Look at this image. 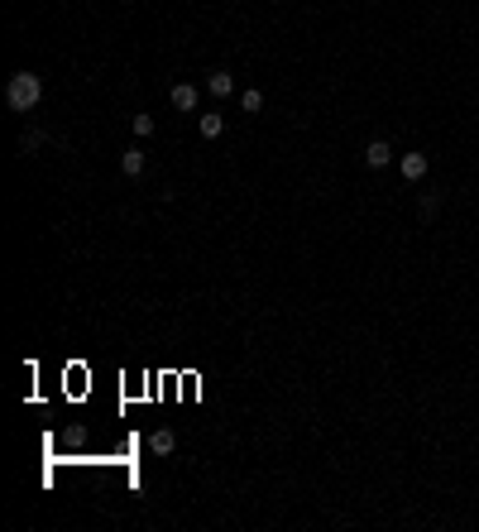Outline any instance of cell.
<instances>
[{"mask_svg":"<svg viewBox=\"0 0 479 532\" xmlns=\"http://www.w3.org/2000/svg\"><path fill=\"white\" fill-rule=\"evenodd\" d=\"M39 101H44V77H34V72H15V77L5 82V106L15 110V115L39 110Z\"/></svg>","mask_w":479,"mask_h":532,"instance_id":"1","label":"cell"},{"mask_svg":"<svg viewBox=\"0 0 479 532\" xmlns=\"http://www.w3.org/2000/svg\"><path fill=\"white\" fill-rule=\"evenodd\" d=\"M398 173L407 183H422L426 173H431V159H426V154H398Z\"/></svg>","mask_w":479,"mask_h":532,"instance_id":"2","label":"cell"},{"mask_svg":"<svg viewBox=\"0 0 479 532\" xmlns=\"http://www.w3.org/2000/svg\"><path fill=\"white\" fill-rule=\"evenodd\" d=\"M168 101H173V110H197V101H202V86H192V82H178V86L168 91Z\"/></svg>","mask_w":479,"mask_h":532,"instance_id":"3","label":"cell"},{"mask_svg":"<svg viewBox=\"0 0 479 532\" xmlns=\"http://www.w3.org/2000/svg\"><path fill=\"white\" fill-rule=\"evenodd\" d=\"M393 159H398V154H393V144H388V139H369V149H365V163H369L374 173H379V168H388Z\"/></svg>","mask_w":479,"mask_h":532,"instance_id":"4","label":"cell"},{"mask_svg":"<svg viewBox=\"0 0 479 532\" xmlns=\"http://www.w3.org/2000/svg\"><path fill=\"white\" fill-rule=\"evenodd\" d=\"M206 91H211V96H230V91H235V77H230L225 67H216V72H206Z\"/></svg>","mask_w":479,"mask_h":532,"instance_id":"5","label":"cell"},{"mask_svg":"<svg viewBox=\"0 0 479 532\" xmlns=\"http://www.w3.org/2000/svg\"><path fill=\"white\" fill-rule=\"evenodd\" d=\"M120 173L125 178H144V149H125L120 154Z\"/></svg>","mask_w":479,"mask_h":532,"instance_id":"6","label":"cell"},{"mask_svg":"<svg viewBox=\"0 0 479 532\" xmlns=\"http://www.w3.org/2000/svg\"><path fill=\"white\" fill-rule=\"evenodd\" d=\"M197 130H202V139H221L225 134V115H202Z\"/></svg>","mask_w":479,"mask_h":532,"instance_id":"7","label":"cell"},{"mask_svg":"<svg viewBox=\"0 0 479 532\" xmlns=\"http://www.w3.org/2000/svg\"><path fill=\"white\" fill-rule=\"evenodd\" d=\"M44 144H48V134H44V130H25V134H20V154H39Z\"/></svg>","mask_w":479,"mask_h":532,"instance_id":"8","label":"cell"},{"mask_svg":"<svg viewBox=\"0 0 479 532\" xmlns=\"http://www.w3.org/2000/svg\"><path fill=\"white\" fill-rule=\"evenodd\" d=\"M149 451H154V455H168V451H173V432H168V427H159V432L149 436Z\"/></svg>","mask_w":479,"mask_h":532,"instance_id":"9","label":"cell"},{"mask_svg":"<svg viewBox=\"0 0 479 532\" xmlns=\"http://www.w3.org/2000/svg\"><path fill=\"white\" fill-rule=\"evenodd\" d=\"M240 110H249V115H254V110H264V91H259V86L240 91Z\"/></svg>","mask_w":479,"mask_h":532,"instance_id":"10","label":"cell"},{"mask_svg":"<svg viewBox=\"0 0 479 532\" xmlns=\"http://www.w3.org/2000/svg\"><path fill=\"white\" fill-rule=\"evenodd\" d=\"M130 130L139 134V139H149V134H154V115H134V120H130Z\"/></svg>","mask_w":479,"mask_h":532,"instance_id":"11","label":"cell"},{"mask_svg":"<svg viewBox=\"0 0 479 532\" xmlns=\"http://www.w3.org/2000/svg\"><path fill=\"white\" fill-rule=\"evenodd\" d=\"M436 212H441V197H436V192H426V197H422V221H431Z\"/></svg>","mask_w":479,"mask_h":532,"instance_id":"12","label":"cell"}]
</instances>
